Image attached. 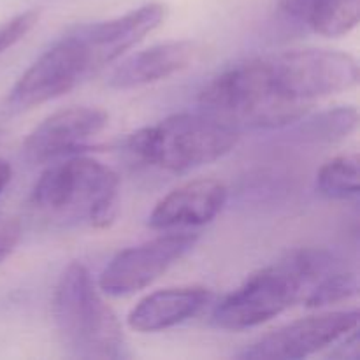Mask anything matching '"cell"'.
I'll return each mask as SVG.
<instances>
[{"label":"cell","instance_id":"cell-1","mask_svg":"<svg viewBox=\"0 0 360 360\" xmlns=\"http://www.w3.org/2000/svg\"><path fill=\"white\" fill-rule=\"evenodd\" d=\"M334 269V257L322 248H299L262 267L225 295L211 313L214 327L246 330L276 319L306 297L313 285Z\"/></svg>","mask_w":360,"mask_h":360},{"label":"cell","instance_id":"cell-2","mask_svg":"<svg viewBox=\"0 0 360 360\" xmlns=\"http://www.w3.org/2000/svg\"><path fill=\"white\" fill-rule=\"evenodd\" d=\"M120 178L90 157H70L46 169L34 185L30 204L39 217L58 225L104 229L115 220Z\"/></svg>","mask_w":360,"mask_h":360},{"label":"cell","instance_id":"cell-3","mask_svg":"<svg viewBox=\"0 0 360 360\" xmlns=\"http://www.w3.org/2000/svg\"><path fill=\"white\" fill-rule=\"evenodd\" d=\"M239 129L207 112H179L130 134L127 148L148 165L188 172L225 157L236 148Z\"/></svg>","mask_w":360,"mask_h":360},{"label":"cell","instance_id":"cell-4","mask_svg":"<svg viewBox=\"0 0 360 360\" xmlns=\"http://www.w3.org/2000/svg\"><path fill=\"white\" fill-rule=\"evenodd\" d=\"M53 319L62 345L79 359H122L125 338L118 316L101 297L90 271L67 266L53 295Z\"/></svg>","mask_w":360,"mask_h":360},{"label":"cell","instance_id":"cell-5","mask_svg":"<svg viewBox=\"0 0 360 360\" xmlns=\"http://www.w3.org/2000/svg\"><path fill=\"white\" fill-rule=\"evenodd\" d=\"M200 111L231 125L278 129L304 118L309 105L287 102L271 86L266 56L239 62L210 81L199 94Z\"/></svg>","mask_w":360,"mask_h":360},{"label":"cell","instance_id":"cell-6","mask_svg":"<svg viewBox=\"0 0 360 360\" xmlns=\"http://www.w3.org/2000/svg\"><path fill=\"white\" fill-rule=\"evenodd\" d=\"M271 86L287 102L309 105L322 97L341 94L359 83V63L334 49H290L266 56Z\"/></svg>","mask_w":360,"mask_h":360},{"label":"cell","instance_id":"cell-7","mask_svg":"<svg viewBox=\"0 0 360 360\" xmlns=\"http://www.w3.org/2000/svg\"><path fill=\"white\" fill-rule=\"evenodd\" d=\"M199 241L192 232H167L116 253L98 278V290L111 297H125L150 287Z\"/></svg>","mask_w":360,"mask_h":360},{"label":"cell","instance_id":"cell-8","mask_svg":"<svg viewBox=\"0 0 360 360\" xmlns=\"http://www.w3.org/2000/svg\"><path fill=\"white\" fill-rule=\"evenodd\" d=\"M90 58L76 30L60 39L42 53L13 86L9 102L20 109H30L69 94L81 81L91 76Z\"/></svg>","mask_w":360,"mask_h":360},{"label":"cell","instance_id":"cell-9","mask_svg":"<svg viewBox=\"0 0 360 360\" xmlns=\"http://www.w3.org/2000/svg\"><path fill=\"white\" fill-rule=\"evenodd\" d=\"M359 319L357 309L306 316L259 338L248 345L239 354V357L255 360H295L309 357L323 348L333 347L352 330H357Z\"/></svg>","mask_w":360,"mask_h":360},{"label":"cell","instance_id":"cell-10","mask_svg":"<svg viewBox=\"0 0 360 360\" xmlns=\"http://www.w3.org/2000/svg\"><path fill=\"white\" fill-rule=\"evenodd\" d=\"M108 112L98 108L74 105L42 120L25 139V158L32 164H48L88 146L108 127Z\"/></svg>","mask_w":360,"mask_h":360},{"label":"cell","instance_id":"cell-11","mask_svg":"<svg viewBox=\"0 0 360 360\" xmlns=\"http://www.w3.org/2000/svg\"><path fill=\"white\" fill-rule=\"evenodd\" d=\"M167 18V6L148 2L123 16L76 28L90 58L94 72L118 60L137 42L157 30Z\"/></svg>","mask_w":360,"mask_h":360},{"label":"cell","instance_id":"cell-12","mask_svg":"<svg viewBox=\"0 0 360 360\" xmlns=\"http://www.w3.org/2000/svg\"><path fill=\"white\" fill-rule=\"evenodd\" d=\"M227 195V186L218 179H192L158 200L148 218V225L157 231L200 227L221 213Z\"/></svg>","mask_w":360,"mask_h":360},{"label":"cell","instance_id":"cell-13","mask_svg":"<svg viewBox=\"0 0 360 360\" xmlns=\"http://www.w3.org/2000/svg\"><path fill=\"white\" fill-rule=\"evenodd\" d=\"M213 301V292L199 285L157 290L141 299L127 316L136 333H160L199 315Z\"/></svg>","mask_w":360,"mask_h":360},{"label":"cell","instance_id":"cell-14","mask_svg":"<svg viewBox=\"0 0 360 360\" xmlns=\"http://www.w3.org/2000/svg\"><path fill=\"white\" fill-rule=\"evenodd\" d=\"M195 55V44L188 41L162 42L123 60L112 70L108 83L116 90H132L158 83L190 67Z\"/></svg>","mask_w":360,"mask_h":360},{"label":"cell","instance_id":"cell-15","mask_svg":"<svg viewBox=\"0 0 360 360\" xmlns=\"http://www.w3.org/2000/svg\"><path fill=\"white\" fill-rule=\"evenodd\" d=\"M278 9L315 34L341 37L357 27L360 0H280Z\"/></svg>","mask_w":360,"mask_h":360},{"label":"cell","instance_id":"cell-16","mask_svg":"<svg viewBox=\"0 0 360 360\" xmlns=\"http://www.w3.org/2000/svg\"><path fill=\"white\" fill-rule=\"evenodd\" d=\"M359 155L347 153L330 158L316 174V190L327 199L347 200L359 195Z\"/></svg>","mask_w":360,"mask_h":360},{"label":"cell","instance_id":"cell-17","mask_svg":"<svg viewBox=\"0 0 360 360\" xmlns=\"http://www.w3.org/2000/svg\"><path fill=\"white\" fill-rule=\"evenodd\" d=\"M359 125V112L355 108L345 105V108L329 109L315 118L306 120L302 125V134L308 139L322 141V143H336L345 139L355 132Z\"/></svg>","mask_w":360,"mask_h":360},{"label":"cell","instance_id":"cell-18","mask_svg":"<svg viewBox=\"0 0 360 360\" xmlns=\"http://www.w3.org/2000/svg\"><path fill=\"white\" fill-rule=\"evenodd\" d=\"M359 292V278L355 273H333L326 274L320 281L313 285L311 290L306 294L304 301L306 308H323L329 304L348 301L355 297Z\"/></svg>","mask_w":360,"mask_h":360},{"label":"cell","instance_id":"cell-19","mask_svg":"<svg viewBox=\"0 0 360 360\" xmlns=\"http://www.w3.org/2000/svg\"><path fill=\"white\" fill-rule=\"evenodd\" d=\"M39 11H25V13L16 14L11 20L0 23V55L7 49L13 48L16 42H20L32 28L37 25Z\"/></svg>","mask_w":360,"mask_h":360},{"label":"cell","instance_id":"cell-20","mask_svg":"<svg viewBox=\"0 0 360 360\" xmlns=\"http://www.w3.org/2000/svg\"><path fill=\"white\" fill-rule=\"evenodd\" d=\"M21 238V224L13 214L0 213V262L13 253Z\"/></svg>","mask_w":360,"mask_h":360},{"label":"cell","instance_id":"cell-21","mask_svg":"<svg viewBox=\"0 0 360 360\" xmlns=\"http://www.w3.org/2000/svg\"><path fill=\"white\" fill-rule=\"evenodd\" d=\"M11 176H13V169H11V165L4 158H0V195L6 190V186L9 185Z\"/></svg>","mask_w":360,"mask_h":360}]
</instances>
